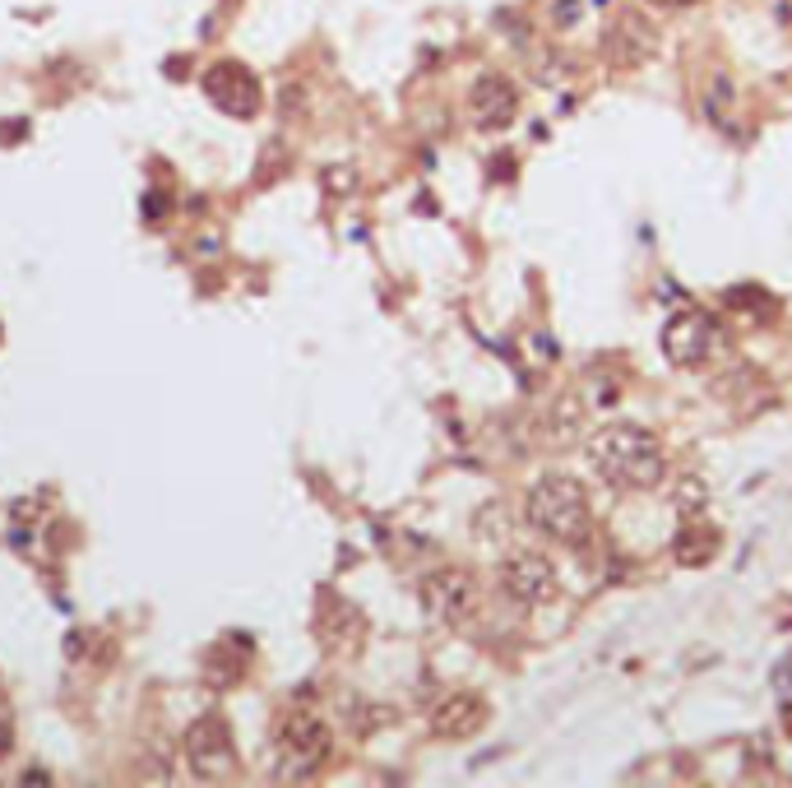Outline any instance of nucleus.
Returning a JSON list of instances; mask_svg holds the SVG:
<instances>
[{"label":"nucleus","mask_w":792,"mask_h":788,"mask_svg":"<svg viewBox=\"0 0 792 788\" xmlns=\"http://www.w3.org/2000/svg\"><path fill=\"white\" fill-rule=\"evenodd\" d=\"M588 464L617 492H653L668 483V450L663 441L636 422H612L588 436Z\"/></svg>","instance_id":"1"},{"label":"nucleus","mask_w":792,"mask_h":788,"mask_svg":"<svg viewBox=\"0 0 792 788\" xmlns=\"http://www.w3.org/2000/svg\"><path fill=\"white\" fill-rule=\"evenodd\" d=\"M524 520L565 548H584L594 538V501H588L584 483H575L571 473H547L538 478L524 497Z\"/></svg>","instance_id":"2"},{"label":"nucleus","mask_w":792,"mask_h":788,"mask_svg":"<svg viewBox=\"0 0 792 788\" xmlns=\"http://www.w3.org/2000/svg\"><path fill=\"white\" fill-rule=\"evenodd\" d=\"M663 47L659 24L644 10H617L603 29V61L617 71H640L644 61H653Z\"/></svg>","instance_id":"5"},{"label":"nucleus","mask_w":792,"mask_h":788,"mask_svg":"<svg viewBox=\"0 0 792 788\" xmlns=\"http://www.w3.org/2000/svg\"><path fill=\"white\" fill-rule=\"evenodd\" d=\"M10 747H14V733H10V719H0V760L10 756Z\"/></svg>","instance_id":"14"},{"label":"nucleus","mask_w":792,"mask_h":788,"mask_svg":"<svg viewBox=\"0 0 792 788\" xmlns=\"http://www.w3.org/2000/svg\"><path fill=\"white\" fill-rule=\"evenodd\" d=\"M205 94L214 107H223L228 117H256L260 102H264V88L260 79L246 71L241 61H218L209 65V75H205Z\"/></svg>","instance_id":"8"},{"label":"nucleus","mask_w":792,"mask_h":788,"mask_svg":"<svg viewBox=\"0 0 792 788\" xmlns=\"http://www.w3.org/2000/svg\"><path fill=\"white\" fill-rule=\"evenodd\" d=\"M487 719H491V705L482 701L478 691H449L432 710V733L445 737V742H464L473 733H482Z\"/></svg>","instance_id":"10"},{"label":"nucleus","mask_w":792,"mask_h":788,"mask_svg":"<svg viewBox=\"0 0 792 788\" xmlns=\"http://www.w3.org/2000/svg\"><path fill=\"white\" fill-rule=\"evenodd\" d=\"M783 724L792 728V705H783ZM788 737H792V733H788Z\"/></svg>","instance_id":"15"},{"label":"nucleus","mask_w":792,"mask_h":788,"mask_svg":"<svg viewBox=\"0 0 792 788\" xmlns=\"http://www.w3.org/2000/svg\"><path fill=\"white\" fill-rule=\"evenodd\" d=\"M579 10H584V0H561V6H556V24H561V29H565V24H575Z\"/></svg>","instance_id":"13"},{"label":"nucleus","mask_w":792,"mask_h":788,"mask_svg":"<svg viewBox=\"0 0 792 788\" xmlns=\"http://www.w3.org/2000/svg\"><path fill=\"white\" fill-rule=\"evenodd\" d=\"M718 548V529L714 525H686L676 533V561H686V566H705Z\"/></svg>","instance_id":"12"},{"label":"nucleus","mask_w":792,"mask_h":788,"mask_svg":"<svg viewBox=\"0 0 792 788\" xmlns=\"http://www.w3.org/2000/svg\"><path fill=\"white\" fill-rule=\"evenodd\" d=\"M422 607L441 626H464L478 617V580L464 566H441L422 580Z\"/></svg>","instance_id":"6"},{"label":"nucleus","mask_w":792,"mask_h":788,"mask_svg":"<svg viewBox=\"0 0 792 788\" xmlns=\"http://www.w3.org/2000/svg\"><path fill=\"white\" fill-rule=\"evenodd\" d=\"M274 756H279V770L287 779L315 775L329 760V728H325V719H315L311 710L287 705L274 719Z\"/></svg>","instance_id":"3"},{"label":"nucleus","mask_w":792,"mask_h":788,"mask_svg":"<svg viewBox=\"0 0 792 788\" xmlns=\"http://www.w3.org/2000/svg\"><path fill=\"white\" fill-rule=\"evenodd\" d=\"M496 580H501L506 598H514L519 607H542V603H552V598L561 594L556 561H552L547 552H538V548H514V552H506Z\"/></svg>","instance_id":"4"},{"label":"nucleus","mask_w":792,"mask_h":788,"mask_svg":"<svg viewBox=\"0 0 792 788\" xmlns=\"http://www.w3.org/2000/svg\"><path fill=\"white\" fill-rule=\"evenodd\" d=\"M714 348V321L705 311H676L663 325V353L676 367H699Z\"/></svg>","instance_id":"9"},{"label":"nucleus","mask_w":792,"mask_h":788,"mask_svg":"<svg viewBox=\"0 0 792 788\" xmlns=\"http://www.w3.org/2000/svg\"><path fill=\"white\" fill-rule=\"evenodd\" d=\"M186 760H191V770L199 779H232L237 775V747H232V728H228V719L223 714H205V719H195V724L186 728Z\"/></svg>","instance_id":"7"},{"label":"nucleus","mask_w":792,"mask_h":788,"mask_svg":"<svg viewBox=\"0 0 792 788\" xmlns=\"http://www.w3.org/2000/svg\"><path fill=\"white\" fill-rule=\"evenodd\" d=\"M468 117L478 130H506L519 117V88L506 75H482L468 88Z\"/></svg>","instance_id":"11"},{"label":"nucleus","mask_w":792,"mask_h":788,"mask_svg":"<svg viewBox=\"0 0 792 788\" xmlns=\"http://www.w3.org/2000/svg\"><path fill=\"white\" fill-rule=\"evenodd\" d=\"M668 6H695V0H668Z\"/></svg>","instance_id":"16"}]
</instances>
